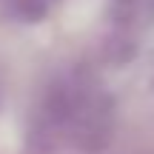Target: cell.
I'll return each instance as SVG.
<instances>
[{"label": "cell", "instance_id": "cell-1", "mask_svg": "<svg viewBox=\"0 0 154 154\" xmlns=\"http://www.w3.org/2000/svg\"><path fill=\"white\" fill-rule=\"evenodd\" d=\"M114 126L111 97L91 80L66 77L49 88L34 120L43 149H100Z\"/></svg>", "mask_w": 154, "mask_h": 154}]
</instances>
